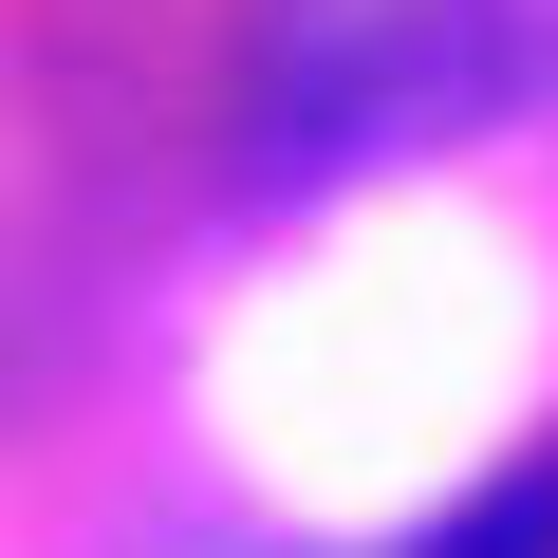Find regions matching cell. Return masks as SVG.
Masks as SVG:
<instances>
[{
  "instance_id": "6da1fadb",
  "label": "cell",
  "mask_w": 558,
  "mask_h": 558,
  "mask_svg": "<svg viewBox=\"0 0 558 558\" xmlns=\"http://www.w3.org/2000/svg\"><path fill=\"white\" fill-rule=\"evenodd\" d=\"M502 0H260V57H242V149L260 168H391L447 149L502 94Z\"/></svg>"
},
{
  "instance_id": "7a4b0ae2",
  "label": "cell",
  "mask_w": 558,
  "mask_h": 558,
  "mask_svg": "<svg viewBox=\"0 0 558 558\" xmlns=\"http://www.w3.org/2000/svg\"><path fill=\"white\" fill-rule=\"evenodd\" d=\"M428 558H558V465H521V484H484Z\"/></svg>"
}]
</instances>
